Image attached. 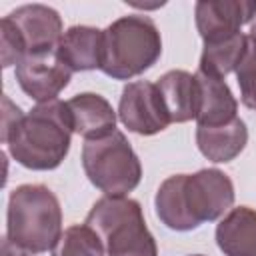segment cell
<instances>
[{"mask_svg":"<svg viewBox=\"0 0 256 256\" xmlns=\"http://www.w3.org/2000/svg\"><path fill=\"white\" fill-rule=\"evenodd\" d=\"M232 204L234 184L218 168L168 176L154 198L156 216L176 232H188L202 222L218 220Z\"/></svg>","mask_w":256,"mask_h":256,"instance_id":"1","label":"cell"},{"mask_svg":"<svg viewBox=\"0 0 256 256\" xmlns=\"http://www.w3.org/2000/svg\"><path fill=\"white\" fill-rule=\"evenodd\" d=\"M70 114L62 100L38 104L2 130L10 156L28 170L58 168L70 150Z\"/></svg>","mask_w":256,"mask_h":256,"instance_id":"2","label":"cell"},{"mask_svg":"<svg viewBox=\"0 0 256 256\" xmlns=\"http://www.w3.org/2000/svg\"><path fill=\"white\" fill-rule=\"evenodd\" d=\"M62 234V208L44 184H22L10 192L6 236L32 254L48 252Z\"/></svg>","mask_w":256,"mask_h":256,"instance_id":"3","label":"cell"},{"mask_svg":"<svg viewBox=\"0 0 256 256\" xmlns=\"http://www.w3.org/2000/svg\"><path fill=\"white\" fill-rule=\"evenodd\" d=\"M162 54V38L150 16L130 14L104 30L100 70L114 80H130L152 68Z\"/></svg>","mask_w":256,"mask_h":256,"instance_id":"4","label":"cell"},{"mask_svg":"<svg viewBox=\"0 0 256 256\" xmlns=\"http://www.w3.org/2000/svg\"><path fill=\"white\" fill-rule=\"evenodd\" d=\"M102 238L108 256H158V246L144 222L142 206L128 196H102L86 222Z\"/></svg>","mask_w":256,"mask_h":256,"instance_id":"5","label":"cell"},{"mask_svg":"<svg viewBox=\"0 0 256 256\" xmlns=\"http://www.w3.org/2000/svg\"><path fill=\"white\" fill-rule=\"evenodd\" d=\"M82 166L88 180L104 196H126L142 178V164L120 130L86 140L82 146Z\"/></svg>","mask_w":256,"mask_h":256,"instance_id":"6","label":"cell"},{"mask_svg":"<svg viewBox=\"0 0 256 256\" xmlns=\"http://www.w3.org/2000/svg\"><path fill=\"white\" fill-rule=\"evenodd\" d=\"M118 118L130 132L142 136L158 134L170 124L160 90L148 80H136L124 86L118 104Z\"/></svg>","mask_w":256,"mask_h":256,"instance_id":"7","label":"cell"},{"mask_svg":"<svg viewBox=\"0 0 256 256\" xmlns=\"http://www.w3.org/2000/svg\"><path fill=\"white\" fill-rule=\"evenodd\" d=\"M72 70L54 52L30 54L16 66V80L24 94L38 104L58 100L56 96L68 86Z\"/></svg>","mask_w":256,"mask_h":256,"instance_id":"8","label":"cell"},{"mask_svg":"<svg viewBox=\"0 0 256 256\" xmlns=\"http://www.w3.org/2000/svg\"><path fill=\"white\" fill-rule=\"evenodd\" d=\"M8 20L18 30L26 54L54 52L62 38V18L60 14L44 4H26L8 14Z\"/></svg>","mask_w":256,"mask_h":256,"instance_id":"9","label":"cell"},{"mask_svg":"<svg viewBox=\"0 0 256 256\" xmlns=\"http://www.w3.org/2000/svg\"><path fill=\"white\" fill-rule=\"evenodd\" d=\"M194 14L202 40L210 42L240 32L256 16V0H200Z\"/></svg>","mask_w":256,"mask_h":256,"instance_id":"10","label":"cell"},{"mask_svg":"<svg viewBox=\"0 0 256 256\" xmlns=\"http://www.w3.org/2000/svg\"><path fill=\"white\" fill-rule=\"evenodd\" d=\"M196 122L198 126H222L232 122L238 112V102L224 78L196 72Z\"/></svg>","mask_w":256,"mask_h":256,"instance_id":"11","label":"cell"},{"mask_svg":"<svg viewBox=\"0 0 256 256\" xmlns=\"http://www.w3.org/2000/svg\"><path fill=\"white\" fill-rule=\"evenodd\" d=\"M66 106L70 114L72 132L80 134L86 140H96L116 130V112L112 104L100 94H76L66 102Z\"/></svg>","mask_w":256,"mask_h":256,"instance_id":"12","label":"cell"},{"mask_svg":"<svg viewBox=\"0 0 256 256\" xmlns=\"http://www.w3.org/2000/svg\"><path fill=\"white\" fill-rule=\"evenodd\" d=\"M102 40L104 30L94 26H72L62 34L56 54L72 72L96 70L102 64Z\"/></svg>","mask_w":256,"mask_h":256,"instance_id":"13","label":"cell"},{"mask_svg":"<svg viewBox=\"0 0 256 256\" xmlns=\"http://www.w3.org/2000/svg\"><path fill=\"white\" fill-rule=\"evenodd\" d=\"M216 244L224 256H256V210L232 208L216 226Z\"/></svg>","mask_w":256,"mask_h":256,"instance_id":"14","label":"cell"},{"mask_svg":"<svg viewBox=\"0 0 256 256\" xmlns=\"http://www.w3.org/2000/svg\"><path fill=\"white\" fill-rule=\"evenodd\" d=\"M248 142V128L244 120L234 118L222 126H198L196 144L202 156L212 162H230L234 160Z\"/></svg>","mask_w":256,"mask_h":256,"instance_id":"15","label":"cell"},{"mask_svg":"<svg viewBox=\"0 0 256 256\" xmlns=\"http://www.w3.org/2000/svg\"><path fill=\"white\" fill-rule=\"evenodd\" d=\"M170 122L196 118V78L186 70H170L156 82Z\"/></svg>","mask_w":256,"mask_h":256,"instance_id":"16","label":"cell"},{"mask_svg":"<svg viewBox=\"0 0 256 256\" xmlns=\"http://www.w3.org/2000/svg\"><path fill=\"white\" fill-rule=\"evenodd\" d=\"M246 46H248V36L242 32L204 42L198 70L218 76V78H224L226 74H230L232 70L238 68V64L246 52Z\"/></svg>","mask_w":256,"mask_h":256,"instance_id":"17","label":"cell"},{"mask_svg":"<svg viewBox=\"0 0 256 256\" xmlns=\"http://www.w3.org/2000/svg\"><path fill=\"white\" fill-rule=\"evenodd\" d=\"M52 256H104V242L88 224H72L60 234Z\"/></svg>","mask_w":256,"mask_h":256,"instance_id":"18","label":"cell"},{"mask_svg":"<svg viewBox=\"0 0 256 256\" xmlns=\"http://www.w3.org/2000/svg\"><path fill=\"white\" fill-rule=\"evenodd\" d=\"M236 80L240 86L242 104L250 110H256V40L250 36L246 52L236 68Z\"/></svg>","mask_w":256,"mask_h":256,"instance_id":"19","label":"cell"},{"mask_svg":"<svg viewBox=\"0 0 256 256\" xmlns=\"http://www.w3.org/2000/svg\"><path fill=\"white\" fill-rule=\"evenodd\" d=\"M0 38H2V48H0V56H2V68H8L12 64H20L28 54H26V46L18 34V30L14 28V24L8 20V16H4L0 20Z\"/></svg>","mask_w":256,"mask_h":256,"instance_id":"20","label":"cell"},{"mask_svg":"<svg viewBox=\"0 0 256 256\" xmlns=\"http://www.w3.org/2000/svg\"><path fill=\"white\" fill-rule=\"evenodd\" d=\"M2 256H32V252H28L26 248L14 244L8 236L2 238Z\"/></svg>","mask_w":256,"mask_h":256,"instance_id":"21","label":"cell"},{"mask_svg":"<svg viewBox=\"0 0 256 256\" xmlns=\"http://www.w3.org/2000/svg\"><path fill=\"white\" fill-rule=\"evenodd\" d=\"M248 36H250V38H254V40H256V20H254V22H252V26H250V34H248Z\"/></svg>","mask_w":256,"mask_h":256,"instance_id":"22","label":"cell"},{"mask_svg":"<svg viewBox=\"0 0 256 256\" xmlns=\"http://www.w3.org/2000/svg\"><path fill=\"white\" fill-rule=\"evenodd\" d=\"M192 256H202V254H192Z\"/></svg>","mask_w":256,"mask_h":256,"instance_id":"23","label":"cell"}]
</instances>
